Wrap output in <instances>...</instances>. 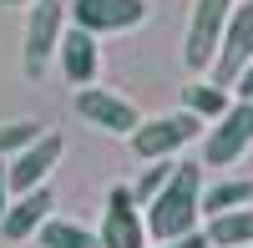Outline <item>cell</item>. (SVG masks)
Segmentation results:
<instances>
[{"instance_id":"obj_5","label":"cell","mask_w":253,"mask_h":248,"mask_svg":"<svg viewBox=\"0 0 253 248\" xmlns=\"http://www.w3.org/2000/svg\"><path fill=\"white\" fill-rule=\"evenodd\" d=\"M198 132H203V117H193V112H172V117L142 122V127L126 137V142H132V152H137L142 162H162V157L182 152V147H187V142H193Z\"/></svg>"},{"instance_id":"obj_6","label":"cell","mask_w":253,"mask_h":248,"mask_svg":"<svg viewBox=\"0 0 253 248\" xmlns=\"http://www.w3.org/2000/svg\"><path fill=\"white\" fill-rule=\"evenodd\" d=\"M253 66V0H238L233 15H228V31H223V46H218V61H213V76L218 86L233 91V81Z\"/></svg>"},{"instance_id":"obj_13","label":"cell","mask_w":253,"mask_h":248,"mask_svg":"<svg viewBox=\"0 0 253 248\" xmlns=\"http://www.w3.org/2000/svg\"><path fill=\"white\" fill-rule=\"evenodd\" d=\"M203 233H208L213 248H248V243H253V208H233V213L208 218Z\"/></svg>"},{"instance_id":"obj_14","label":"cell","mask_w":253,"mask_h":248,"mask_svg":"<svg viewBox=\"0 0 253 248\" xmlns=\"http://www.w3.org/2000/svg\"><path fill=\"white\" fill-rule=\"evenodd\" d=\"M228 107H233V96H228V86H218V81H193V86H182V112H193L203 122H218Z\"/></svg>"},{"instance_id":"obj_8","label":"cell","mask_w":253,"mask_h":248,"mask_svg":"<svg viewBox=\"0 0 253 248\" xmlns=\"http://www.w3.org/2000/svg\"><path fill=\"white\" fill-rule=\"evenodd\" d=\"M76 117L91 122V127H101V132H112V137H132V132L142 127L137 107H132L126 96L107 91V86H81V91H76Z\"/></svg>"},{"instance_id":"obj_9","label":"cell","mask_w":253,"mask_h":248,"mask_svg":"<svg viewBox=\"0 0 253 248\" xmlns=\"http://www.w3.org/2000/svg\"><path fill=\"white\" fill-rule=\"evenodd\" d=\"M147 20V0H71V26L91 36H117Z\"/></svg>"},{"instance_id":"obj_17","label":"cell","mask_w":253,"mask_h":248,"mask_svg":"<svg viewBox=\"0 0 253 248\" xmlns=\"http://www.w3.org/2000/svg\"><path fill=\"white\" fill-rule=\"evenodd\" d=\"M46 137V127H41L36 117H15V122H0V157H15V152H26L31 142H41Z\"/></svg>"},{"instance_id":"obj_12","label":"cell","mask_w":253,"mask_h":248,"mask_svg":"<svg viewBox=\"0 0 253 248\" xmlns=\"http://www.w3.org/2000/svg\"><path fill=\"white\" fill-rule=\"evenodd\" d=\"M51 208H56V198H51V188H31V193H20L15 203H10V213L0 218V233L5 238H31V233H41V223L51 218Z\"/></svg>"},{"instance_id":"obj_7","label":"cell","mask_w":253,"mask_h":248,"mask_svg":"<svg viewBox=\"0 0 253 248\" xmlns=\"http://www.w3.org/2000/svg\"><path fill=\"white\" fill-rule=\"evenodd\" d=\"M101 248H147V218H142V203L132 198V188H112L107 193V208H101Z\"/></svg>"},{"instance_id":"obj_19","label":"cell","mask_w":253,"mask_h":248,"mask_svg":"<svg viewBox=\"0 0 253 248\" xmlns=\"http://www.w3.org/2000/svg\"><path fill=\"white\" fill-rule=\"evenodd\" d=\"M152 248H213V243H208V233L198 228V233H182V238H167V243H152Z\"/></svg>"},{"instance_id":"obj_15","label":"cell","mask_w":253,"mask_h":248,"mask_svg":"<svg viewBox=\"0 0 253 248\" xmlns=\"http://www.w3.org/2000/svg\"><path fill=\"white\" fill-rule=\"evenodd\" d=\"M36 238H41V248H101V233L81 228V223H66V218H46Z\"/></svg>"},{"instance_id":"obj_1","label":"cell","mask_w":253,"mask_h":248,"mask_svg":"<svg viewBox=\"0 0 253 248\" xmlns=\"http://www.w3.org/2000/svg\"><path fill=\"white\" fill-rule=\"evenodd\" d=\"M142 218H147V238L152 243L198 233V218H203V167L198 162H177L172 182L142 208Z\"/></svg>"},{"instance_id":"obj_22","label":"cell","mask_w":253,"mask_h":248,"mask_svg":"<svg viewBox=\"0 0 253 248\" xmlns=\"http://www.w3.org/2000/svg\"><path fill=\"white\" fill-rule=\"evenodd\" d=\"M0 5H26V10H31V5H36V0H0Z\"/></svg>"},{"instance_id":"obj_10","label":"cell","mask_w":253,"mask_h":248,"mask_svg":"<svg viewBox=\"0 0 253 248\" xmlns=\"http://www.w3.org/2000/svg\"><path fill=\"white\" fill-rule=\"evenodd\" d=\"M61 152H66V142H61L56 132H46L41 142H31L26 152H15V157L5 162V172H10V193L20 198V193H31V188H46V177L56 172Z\"/></svg>"},{"instance_id":"obj_4","label":"cell","mask_w":253,"mask_h":248,"mask_svg":"<svg viewBox=\"0 0 253 248\" xmlns=\"http://www.w3.org/2000/svg\"><path fill=\"white\" fill-rule=\"evenodd\" d=\"M253 147V101H233L203 137V167H233Z\"/></svg>"},{"instance_id":"obj_3","label":"cell","mask_w":253,"mask_h":248,"mask_svg":"<svg viewBox=\"0 0 253 248\" xmlns=\"http://www.w3.org/2000/svg\"><path fill=\"white\" fill-rule=\"evenodd\" d=\"M71 26V10L66 0H36L31 15H26V76H46V66L61 51V36Z\"/></svg>"},{"instance_id":"obj_18","label":"cell","mask_w":253,"mask_h":248,"mask_svg":"<svg viewBox=\"0 0 253 248\" xmlns=\"http://www.w3.org/2000/svg\"><path fill=\"white\" fill-rule=\"evenodd\" d=\"M172 172H177V162H172V157H162V162H152V167H142V177L132 182V198L147 208V203H152V198L167 188V182H172Z\"/></svg>"},{"instance_id":"obj_23","label":"cell","mask_w":253,"mask_h":248,"mask_svg":"<svg viewBox=\"0 0 253 248\" xmlns=\"http://www.w3.org/2000/svg\"><path fill=\"white\" fill-rule=\"evenodd\" d=\"M248 248H253V243H248Z\"/></svg>"},{"instance_id":"obj_2","label":"cell","mask_w":253,"mask_h":248,"mask_svg":"<svg viewBox=\"0 0 253 248\" xmlns=\"http://www.w3.org/2000/svg\"><path fill=\"white\" fill-rule=\"evenodd\" d=\"M233 5H238V0H193V15H187V41H182V61H187V71H193V76H198V71H213Z\"/></svg>"},{"instance_id":"obj_16","label":"cell","mask_w":253,"mask_h":248,"mask_svg":"<svg viewBox=\"0 0 253 248\" xmlns=\"http://www.w3.org/2000/svg\"><path fill=\"white\" fill-rule=\"evenodd\" d=\"M253 203V182L233 177V182H218V188H203V218H218V213H233Z\"/></svg>"},{"instance_id":"obj_11","label":"cell","mask_w":253,"mask_h":248,"mask_svg":"<svg viewBox=\"0 0 253 248\" xmlns=\"http://www.w3.org/2000/svg\"><path fill=\"white\" fill-rule=\"evenodd\" d=\"M56 61H61V76H66L71 86H91V81H96V66H101L96 36H91V31H81V26H66Z\"/></svg>"},{"instance_id":"obj_20","label":"cell","mask_w":253,"mask_h":248,"mask_svg":"<svg viewBox=\"0 0 253 248\" xmlns=\"http://www.w3.org/2000/svg\"><path fill=\"white\" fill-rule=\"evenodd\" d=\"M10 203H15V193H10V172H5V157H0V218L10 213Z\"/></svg>"},{"instance_id":"obj_21","label":"cell","mask_w":253,"mask_h":248,"mask_svg":"<svg viewBox=\"0 0 253 248\" xmlns=\"http://www.w3.org/2000/svg\"><path fill=\"white\" fill-rule=\"evenodd\" d=\"M233 96H238V101H253V66H248V71L233 81Z\"/></svg>"}]
</instances>
